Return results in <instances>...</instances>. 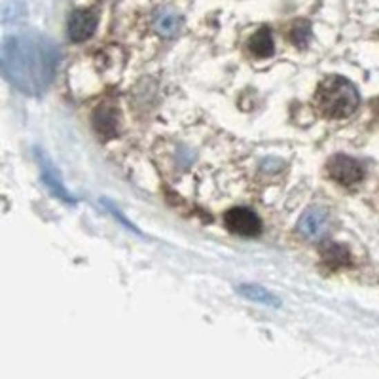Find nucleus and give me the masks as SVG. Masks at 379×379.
Here are the masks:
<instances>
[{
  "mask_svg": "<svg viewBox=\"0 0 379 379\" xmlns=\"http://www.w3.org/2000/svg\"><path fill=\"white\" fill-rule=\"evenodd\" d=\"M57 63L52 42L40 37H17L6 40L2 67L12 82L25 93L42 91L50 82Z\"/></svg>",
  "mask_w": 379,
  "mask_h": 379,
  "instance_id": "nucleus-1",
  "label": "nucleus"
},
{
  "mask_svg": "<svg viewBox=\"0 0 379 379\" xmlns=\"http://www.w3.org/2000/svg\"><path fill=\"white\" fill-rule=\"evenodd\" d=\"M319 110L328 118H349L360 103L357 88L342 76H328L317 88L315 95Z\"/></svg>",
  "mask_w": 379,
  "mask_h": 379,
  "instance_id": "nucleus-2",
  "label": "nucleus"
},
{
  "mask_svg": "<svg viewBox=\"0 0 379 379\" xmlns=\"http://www.w3.org/2000/svg\"><path fill=\"white\" fill-rule=\"evenodd\" d=\"M328 173L334 180H338L343 186H355L365 179V167L355 157L334 156L328 162Z\"/></svg>",
  "mask_w": 379,
  "mask_h": 379,
  "instance_id": "nucleus-3",
  "label": "nucleus"
},
{
  "mask_svg": "<svg viewBox=\"0 0 379 379\" xmlns=\"http://www.w3.org/2000/svg\"><path fill=\"white\" fill-rule=\"evenodd\" d=\"M224 222H226L228 230L237 233V235H245V237H254L262 230L260 218L254 215L251 208L245 207L230 208L224 216Z\"/></svg>",
  "mask_w": 379,
  "mask_h": 379,
  "instance_id": "nucleus-4",
  "label": "nucleus"
},
{
  "mask_svg": "<svg viewBox=\"0 0 379 379\" xmlns=\"http://www.w3.org/2000/svg\"><path fill=\"white\" fill-rule=\"evenodd\" d=\"M67 29L72 42L88 40L97 29V14L93 10H76L68 17Z\"/></svg>",
  "mask_w": 379,
  "mask_h": 379,
  "instance_id": "nucleus-5",
  "label": "nucleus"
},
{
  "mask_svg": "<svg viewBox=\"0 0 379 379\" xmlns=\"http://www.w3.org/2000/svg\"><path fill=\"white\" fill-rule=\"evenodd\" d=\"M328 226H330V220H328V215L322 208H309V211L304 213V216L300 218L298 230H300V233L305 235L307 239L319 241V239H322L327 235Z\"/></svg>",
  "mask_w": 379,
  "mask_h": 379,
  "instance_id": "nucleus-6",
  "label": "nucleus"
},
{
  "mask_svg": "<svg viewBox=\"0 0 379 379\" xmlns=\"http://www.w3.org/2000/svg\"><path fill=\"white\" fill-rule=\"evenodd\" d=\"M249 50L253 52L256 57H271L275 52V44H273V37H271V30L260 29L258 32H254L251 40H249Z\"/></svg>",
  "mask_w": 379,
  "mask_h": 379,
  "instance_id": "nucleus-7",
  "label": "nucleus"
},
{
  "mask_svg": "<svg viewBox=\"0 0 379 379\" xmlns=\"http://www.w3.org/2000/svg\"><path fill=\"white\" fill-rule=\"evenodd\" d=\"M320 253H322L324 264H328L330 268H342V266L351 264V253L347 251V246L340 245V243H327Z\"/></svg>",
  "mask_w": 379,
  "mask_h": 379,
  "instance_id": "nucleus-8",
  "label": "nucleus"
},
{
  "mask_svg": "<svg viewBox=\"0 0 379 379\" xmlns=\"http://www.w3.org/2000/svg\"><path fill=\"white\" fill-rule=\"evenodd\" d=\"M182 27V19L173 10H162L156 15V30L162 37H175Z\"/></svg>",
  "mask_w": 379,
  "mask_h": 379,
  "instance_id": "nucleus-9",
  "label": "nucleus"
},
{
  "mask_svg": "<svg viewBox=\"0 0 379 379\" xmlns=\"http://www.w3.org/2000/svg\"><path fill=\"white\" fill-rule=\"evenodd\" d=\"M116 126H118L116 110H112L108 106H101L95 114L97 131L104 137H112V135H116Z\"/></svg>",
  "mask_w": 379,
  "mask_h": 379,
  "instance_id": "nucleus-10",
  "label": "nucleus"
},
{
  "mask_svg": "<svg viewBox=\"0 0 379 379\" xmlns=\"http://www.w3.org/2000/svg\"><path fill=\"white\" fill-rule=\"evenodd\" d=\"M239 292H241L243 296L249 298V300L258 302V304L279 305V300H277L271 292H268L266 289H262V286H251V284H245V286H239Z\"/></svg>",
  "mask_w": 379,
  "mask_h": 379,
  "instance_id": "nucleus-11",
  "label": "nucleus"
},
{
  "mask_svg": "<svg viewBox=\"0 0 379 379\" xmlns=\"http://www.w3.org/2000/svg\"><path fill=\"white\" fill-rule=\"evenodd\" d=\"M309 37H311V27L307 21H298L292 25L290 29V40L294 42L296 46H305L309 42Z\"/></svg>",
  "mask_w": 379,
  "mask_h": 379,
  "instance_id": "nucleus-12",
  "label": "nucleus"
},
{
  "mask_svg": "<svg viewBox=\"0 0 379 379\" xmlns=\"http://www.w3.org/2000/svg\"><path fill=\"white\" fill-rule=\"evenodd\" d=\"M378 114H379V99H378Z\"/></svg>",
  "mask_w": 379,
  "mask_h": 379,
  "instance_id": "nucleus-13",
  "label": "nucleus"
}]
</instances>
